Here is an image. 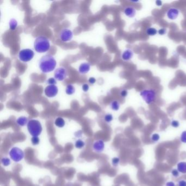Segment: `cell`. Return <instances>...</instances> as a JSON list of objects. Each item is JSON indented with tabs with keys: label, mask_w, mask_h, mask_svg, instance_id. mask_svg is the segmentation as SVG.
<instances>
[{
	"label": "cell",
	"mask_w": 186,
	"mask_h": 186,
	"mask_svg": "<svg viewBox=\"0 0 186 186\" xmlns=\"http://www.w3.org/2000/svg\"><path fill=\"white\" fill-rule=\"evenodd\" d=\"M56 66V61L55 58L50 54H46L43 56L39 62V68L44 73L52 72L55 68Z\"/></svg>",
	"instance_id": "cell-1"
},
{
	"label": "cell",
	"mask_w": 186,
	"mask_h": 186,
	"mask_svg": "<svg viewBox=\"0 0 186 186\" xmlns=\"http://www.w3.org/2000/svg\"><path fill=\"white\" fill-rule=\"evenodd\" d=\"M50 47L49 40L45 36H38L34 42V49L39 53H43L49 50Z\"/></svg>",
	"instance_id": "cell-2"
},
{
	"label": "cell",
	"mask_w": 186,
	"mask_h": 186,
	"mask_svg": "<svg viewBox=\"0 0 186 186\" xmlns=\"http://www.w3.org/2000/svg\"><path fill=\"white\" fill-rule=\"evenodd\" d=\"M27 130L32 137H38L42 133V126L37 120H31L27 124Z\"/></svg>",
	"instance_id": "cell-3"
},
{
	"label": "cell",
	"mask_w": 186,
	"mask_h": 186,
	"mask_svg": "<svg viewBox=\"0 0 186 186\" xmlns=\"http://www.w3.org/2000/svg\"><path fill=\"white\" fill-rule=\"evenodd\" d=\"M140 95L147 104L152 103L155 98L156 93L153 90H145L141 92Z\"/></svg>",
	"instance_id": "cell-4"
},
{
	"label": "cell",
	"mask_w": 186,
	"mask_h": 186,
	"mask_svg": "<svg viewBox=\"0 0 186 186\" xmlns=\"http://www.w3.org/2000/svg\"><path fill=\"white\" fill-rule=\"evenodd\" d=\"M11 159L15 162L21 161L24 157V153L22 149L18 147H13L9 152Z\"/></svg>",
	"instance_id": "cell-5"
},
{
	"label": "cell",
	"mask_w": 186,
	"mask_h": 186,
	"mask_svg": "<svg viewBox=\"0 0 186 186\" xmlns=\"http://www.w3.org/2000/svg\"><path fill=\"white\" fill-rule=\"evenodd\" d=\"M33 56L34 52L32 50L29 49L21 50L19 52V59L23 62H29L33 58Z\"/></svg>",
	"instance_id": "cell-6"
},
{
	"label": "cell",
	"mask_w": 186,
	"mask_h": 186,
	"mask_svg": "<svg viewBox=\"0 0 186 186\" xmlns=\"http://www.w3.org/2000/svg\"><path fill=\"white\" fill-rule=\"evenodd\" d=\"M73 36V32L68 29H62L59 33V37L60 39L64 42H67L71 41Z\"/></svg>",
	"instance_id": "cell-7"
},
{
	"label": "cell",
	"mask_w": 186,
	"mask_h": 186,
	"mask_svg": "<svg viewBox=\"0 0 186 186\" xmlns=\"http://www.w3.org/2000/svg\"><path fill=\"white\" fill-rule=\"evenodd\" d=\"M67 76V72L63 67H60L56 69L54 73V77L57 80H64Z\"/></svg>",
	"instance_id": "cell-8"
},
{
	"label": "cell",
	"mask_w": 186,
	"mask_h": 186,
	"mask_svg": "<svg viewBox=\"0 0 186 186\" xmlns=\"http://www.w3.org/2000/svg\"><path fill=\"white\" fill-rule=\"evenodd\" d=\"M44 93L48 97H54L58 93V88L54 85H49L45 88Z\"/></svg>",
	"instance_id": "cell-9"
},
{
	"label": "cell",
	"mask_w": 186,
	"mask_h": 186,
	"mask_svg": "<svg viewBox=\"0 0 186 186\" xmlns=\"http://www.w3.org/2000/svg\"><path fill=\"white\" fill-rule=\"evenodd\" d=\"M93 149L97 152H102L104 149V143L102 140L96 141L93 144Z\"/></svg>",
	"instance_id": "cell-10"
},
{
	"label": "cell",
	"mask_w": 186,
	"mask_h": 186,
	"mask_svg": "<svg viewBox=\"0 0 186 186\" xmlns=\"http://www.w3.org/2000/svg\"><path fill=\"white\" fill-rule=\"evenodd\" d=\"M90 64L87 62H85L81 64L79 68V72L81 74H84L88 73L90 70Z\"/></svg>",
	"instance_id": "cell-11"
},
{
	"label": "cell",
	"mask_w": 186,
	"mask_h": 186,
	"mask_svg": "<svg viewBox=\"0 0 186 186\" xmlns=\"http://www.w3.org/2000/svg\"><path fill=\"white\" fill-rule=\"evenodd\" d=\"M179 10L175 8H170L167 12V17L170 19H176L179 15Z\"/></svg>",
	"instance_id": "cell-12"
},
{
	"label": "cell",
	"mask_w": 186,
	"mask_h": 186,
	"mask_svg": "<svg viewBox=\"0 0 186 186\" xmlns=\"http://www.w3.org/2000/svg\"><path fill=\"white\" fill-rule=\"evenodd\" d=\"M124 14L130 18H133L136 15V11L134 7H127L125 8Z\"/></svg>",
	"instance_id": "cell-13"
},
{
	"label": "cell",
	"mask_w": 186,
	"mask_h": 186,
	"mask_svg": "<svg viewBox=\"0 0 186 186\" xmlns=\"http://www.w3.org/2000/svg\"><path fill=\"white\" fill-rule=\"evenodd\" d=\"M133 56V52L130 49H127L125 50L124 53L122 55V59L124 61L130 60Z\"/></svg>",
	"instance_id": "cell-14"
},
{
	"label": "cell",
	"mask_w": 186,
	"mask_h": 186,
	"mask_svg": "<svg viewBox=\"0 0 186 186\" xmlns=\"http://www.w3.org/2000/svg\"><path fill=\"white\" fill-rule=\"evenodd\" d=\"M29 121L28 120V118L24 116L20 117L17 120V123L20 126H24L28 124Z\"/></svg>",
	"instance_id": "cell-15"
},
{
	"label": "cell",
	"mask_w": 186,
	"mask_h": 186,
	"mask_svg": "<svg viewBox=\"0 0 186 186\" xmlns=\"http://www.w3.org/2000/svg\"><path fill=\"white\" fill-rule=\"evenodd\" d=\"M178 171L182 174H186V162H180L177 164Z\"/></svg>",
	"instance_id": "cell-16"
},
{
	"label": "cell",
	"mask_w": 186,
	"mask_h": 186,
	"mask_svg": "<svg viewBox=\"0 0 186 186\" xmlns=\"http://www.w3.org/2000/svg\"><path fill=\"white\" fill-rule=\"evenodd\" d=\"M55 124L59 128H62L65 125V121L62 118H57L55 120Z\"/></svg>",
	"instance_id": "cell-17"
},
{
	"label": "cell",
	"mask_w": 186,
	"mask_h": 186,
	"mask_svg": "<svg viewBox=\"0 0 186 186\" xmlns=\"http://www.w3.org/2000/svg\"><path fill=\"white\" fill-rule=\"evenodd\" d=\"M75 92V88L72 85H68L66 89V93L68 95H72Z\"/></svg>",
	"instance_id": "cell-18"
},
{
	"label": "cell",
	"mask_w": 186,
	"mask_h": 186,
	"mask_svg": "<svg viewBox=\"0 0 186 186\" xmlns=\"http://www.w3.org/2000/svg\"><path fill=\"white\" fill-rule=\"evenodd\" d=\"M17 25H18V23H17V21L15 19H12L10 21H9V27H10V29L12 31H14L16 29L17 27Z\"/></svg>",
	"instance_id": "cell-19"
},
{
	"label": "cell",
	"mask_w": 186,
	"mask_h": 186,
	"mask_svg": "<svg viewBox=\"0 0 186 186\" xmlns=\"http://www.w3.org/2000/svg\"><path fill=\"white\" fill-rule=\"evenodd\" d=\"M110 106L113 110L117 111L120 108V103L118 101L114 100L112 102V103L110 104Z\"/></svg>",
	"instance_id": "cell-20"
},
{
	"label": "cell",
	"mask_w": 186,
	"mask_h": 186,
	"mask_svg": "<svg viewBox=\"0 0 186 186\" xmlns=\"http://www.w3.org/2000/svg\"><path fill=\"white\" fill-rule=\"evenodd\" d=\"M85 146V143L84 141L81 140L80 139H79L76 141L75 143V146L77 149H81L83 148Z\"/></svg>",
	"instance_id": "cell-21"
},
{
	"label": "cell",
	"mask_w": 186,
	"mask_h": 186,
	"mask_svg": "<svg viewBox=\"0 0 186 186\" xmlns=\"http://www.w3.org/2000/svg\"><path fill=\"white\" fill-rule=\"evenodd\" d=\"M146 33L149 36H154V35H155L157 34V31L155 28L150 27V28H149V29H147Z\"/></svg>",
	"instance_id": "cell-22"
},
{
	"label": "cell",
	"mask_w": 186,
	"mask_h": 186,
	"mask_svg": "<svg viewBox=\"0 0 186 186\" xmlns=\"http://www.w3.org/2000/svg\"><path fill=\"white\" fill-rule=\"evenodd\" d=\"M1 163H2V164L4 166L7 167V166H8V165H10V164H11V161H10V159L8 158H7V157H4V158H2Z\"/></svg>",
	"instance_id": "cell-23"
},
{
	"label": "cell",
	"mask_w": 186,
	"mask_h": 186,
	"mask_svg": "<svg viewBox=\"0 0 186 186\" xmlns=\"http://www.w3.org/2000/svg\"><path fill=\"white\" fill-rule=\"evenodd\" d=\"M31 142L33 145H37L40 142V140L38 137H33L31 139Z\"/></svg>",
	"instance_id": "cell-24"
},
{
	"label": "cell",
	"mask_w": 186,
	"mask_h": 186,
	"mask_svg": "<svg viewBox=\"0 0 186 186\" xmlns=\"http://www.w3.org/2000/svg\"><path fill=\"white\" fill-rule=\"evenodd\" d=\"M112 119H113V117L111 114H106L104 116V120L108 123L110 122L112 120Z\"/></svg>",
	"instance_id": "cell-25"
},
{
	"label": "cell",
	"mask_w": 186,
	"mask_h": 186,
	"mask_svg": "<svg viewBox=\"0 0 186 186\" xmlns=\"http://www.w3.org/2000/svg\"><path fill=\"white\" fill-rule=\"evenodd\" d=\"M120 158H118V157H115L114 158L112 159V165L115 167H116L118 166L120 163Z\"/></svg>",
	"instance_id": "cell-26"
},
{
	"label": "cell",
	"mask_w": 186,
	"mask_h": 186,
	"mask_svg": "<svg viewBox=\"0 0 186 186\" xmlns=\"http://www.w3.org/2000/svg\"><path fill=\"white\" fill-rule=\"evenodd\" d=\"M151 139H152V140L154 142H157L159 139H160V137L159 136V134H157V133H155V134H153L152 136V137H151Z\"/></svg>",
	"instance_id": "cell-27"
},
{
	"label": "cell",
	"mask_w": 186,
	"mask_h": 186,
	"mask_svg": "<svg viewBox=\"0 0 186 186\" xmlns=\"http://www.w3.org/2000/svg\"><path fill=\"white\" fill-rule=\"evenodd\" d=\"M181 141L183 143H186V131L182 132L181 136Z\"/></svg>",
	"instance_id": "cell-28"
},
{
	"label": "cell",
	"mask_w": 186,
	"mask_h": 186,
	"mask_svg": "<svg viewBox=\"0 0 186 186\" xmlns=\"http://www.w3.org/2000/svg\"><path fill=\"white\" fill-rule=\"evenodd\" d=\"M47 82H48V84H50V85H55L56 84V81L55 79H54L53 78H50L47 80Z\"/></svg>",
	"instance_id": "cell-29"
},
{
	"label": "cell",
	"mask_w": 186,
	"mask_h": 186,
	"mask_svg": "<svg viewBox=\"0 0 186 186\" xmlns=\"http://www.w3.org/2000/svg\"><path fill=\"white\" fill-rule=\"evenodd\" d=\"M171 125L174 127V128H177L179 126H180V124L179 122L178 121H176V120H173L171 122Z\"/></svg>",
	"instance_id": "cell-30"
},
{
	"label": "cell",
	"mask_w": 186,
	"mask_h": 186,
	"mask_svg": "<svg viewBox=\"0 0 186 186\" xmlns=\"http://www.w3.org/2000/svg\"><path fill=\"white\" fill-rule=\"evenodd\" d=\"M171 174H172L173 176L176 177H178L179 176V171L177 169H174V170H173L171 171Z\"/></svg>",
	"instance_id": "cell-31"
},
{
	"label": "cell",
	"mask_w": 186,
	"mask_h": 186,
	"mask_svg": "<svg viewBox=\"0 0 186 186\" xmlns=\"http://www.w3.org/2000/svg\"><path fill=\"white\" fill-rule=\"evenodd\" d=\"M82 90H83L84 92H86L88 91V90H89V86H88V85H87L86 84H84V85H82Z\"/></svg>",
	"instance_id": "cell-32"
},
{
	"label": "cell",
	"mask_w": 186,
	"mask_h": 186,
	"mask_svg": "<svg viewBox=\"0 0 186 186\" xmlns=\"http://www.w3.org/2000/svg\"><path fill=\"white\" fill-rule=\"evenodd\" d=\"M127 94H128V92H127V91L126 90H122L121 92V96L122 97H125L127 96Z\"/></svg>",
	"instance_id": "cell-33"
},
{
	"label": "cell",
	"mask_w": 186,
	"mask_h": 186,
	"mask_svg": "<svg viewBox=\"0 0 186 186\" xmlns=\"http://www.w3.org/2000/svg\"><path fill=\"white\" fill-rule=\"evenodd\" d=\"M179 186H186V181L185 180H181L179 182Z\"/></svg>",
	"instance_id": "cell-34"
},
{
	"label": "cell",
	"mask_w": 186,
	"mask_h": 186,
	"mask_svg": "<svg viewBox=\"0 0 186 186\" xmlns=\"http://www.w3.org/2000/svg\"><path fill=\"white\" fill-rule=\"evenodd\" d=\"M166 32H167V31H166V29H161L159 30L158 33L161 35H164V34L166 33Z\"/></svg>",
	"instance_id": "cell-35"
},
{
	"label": "cell",
	"mask_w": 186,
	"mask_h": 186,
	"mask_svg": "<svg viewBox=\"0 0 186 186\" xmlns=\"http://www.w3.org/2000/svg\"><path fill=\"white\" fill-rule=\"evenodd\" d=\"M88 81H89V82H90V84H94V83H95V82H96V79H95V78H94L92 77V78H90L89 79Z\"/></svg>",
	"instance_id": "cell-36"
},
{
	"label": "cell",
	"mask_w": 186,
	"mask_h": 186,
	"mask_svg": "<svg viewBox=\"0 0 186 186\" xmlns=\"http://www.w3.org/2000/svg\"><path fill=\"white\" fill-rule=\"evenodd\" d=\"M166 186H175V185L173 182H168L166 184Z\"/></svg>",
	"instance_id": "cell-37"
},
{
	"label": "cell",
	"mask_w": 186,
	"mask_h": 186,
	"mask_svg": "<svg viewBox=\"0 0 186 186\" xmlns=\"http://www.w3.org/2000/svg\"><path fill=\"white\" fill-rule=\"evenodd\" d=\"M156 4L158 6H161V1H156Z\"/></svg>",
	"instance_id": "cell-38"
}]
</instances>
